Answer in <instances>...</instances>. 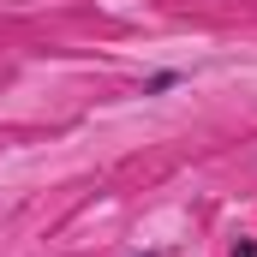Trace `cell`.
I'll list each match as a JSON object with an SVG mask.
<instances>
[{
	"label": "cell",
	"instance_id": "6da1fadb",
	"mask_svg": "<svg viewBox=\"0 0 257 257\" xmlns=\"http://www.w3.org/2000/svg\"><path fill=\"white\" fill-rule=\"evenodd\" d=\"M180 84V72H156V78H144V96H162V90H174Z\"/></svg>",
	"mask_w": 257,
	"mask_h": 257
},
{
	"label": "cell",
	"instance_id": "7a4b0ae2",
	"mask_svg": "<svg viewBox=\"0 0 257 257\" xmlns=\"http://www.w3.org/2000/svg\"><path fill=\"white\" fill-rule=\"evenodd\" d=\"M233 257H257V239H239V245H233Z\"/></svg>",
	"mask_w": 257,
	"mask_h": 257
},
{
	"label": "cell",
	"instance_id": "3957f363",
	"mask_svg": "<svg viewBox=\"0 0 257 257\" xmlns=\"http://www.w3.org/2000/svg\"><path fill=\"white\" fill-rule=\"evenodd\" d=\"M144 257H168V251H144Z\"/></svg>",
	"mask_w": 257,
	"mask_h": 257
}]
</instances>
